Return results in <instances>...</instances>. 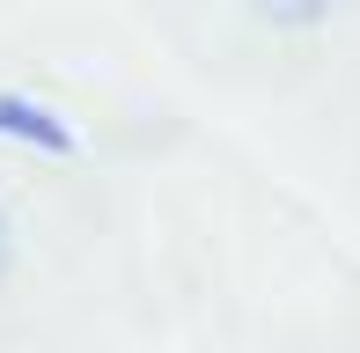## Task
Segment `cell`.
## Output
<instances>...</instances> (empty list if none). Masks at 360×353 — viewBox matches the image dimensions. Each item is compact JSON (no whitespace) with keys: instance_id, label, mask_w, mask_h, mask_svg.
<instances>
[{"instance_id":"1","label":"cell","mask_w":360,"mask_h":353,"mask_svg":"<svg viewBox=\"0 0 360 353\" xmlns=\"http://www.w3.org/2000/svg\"><path fill=\"white\" fill-rule=\"evenodd\" d=\"M0 133L30 140V148H44V155H74V133H67V125L52 118V110L22 103V96H0Z\"/></svg>"},{"instance_id":"2","label":"cell","mask_w":360,"mask_h":353,"mask_svg":"<svg viewBox=\"0 0 360 353\" xmlns=\"http://www.w3.org/2000/svg\"><path fill=\"white\" fill-rule=\"evenodd\" d=\"M338 8H346V0H250L257 23H265V30H287V37H302V30H323Z\"/></svg>"},{"instance_id":"3","label":"cell","mask_w":360,"mask_h":353,"mask_svg":"<svg viewBox=\"0 0 360 353\" xmlns=\"http://www.w3.org/2000/svg\"><path fill=\"white\" fill-rule=\"evenodd\" d=\"M8 265H15V229H8V206H0V280H8Z\"/></svg>"}]
</instances>
